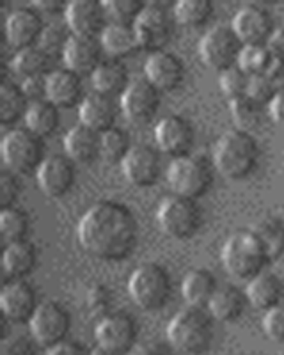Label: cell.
<instances>
[{"label": "cell", "mask_w": 284, "mask_h": 355, "mask_svg": "<svg viewBox=\"0 0 284 355\" xmlns=\"http://www.w3.org/2000/svg\"><path fill=\"white\" fill-rule=\"evenodd\" d=\"M82 249L102 261H123L134 254L139 222L128 206L100 201L82 215L77 227Z\"/></svg>", "instance_id": "1"}, {"label": "cell", "mask_w": 284, "mask_h": 355, "mask_svg": "<svg viewBox=\"0 0 284 355\" xmlns=\"http://www.w3.org/2000/svg\"><path fill=\"white\" fill-rule=\"evenodd\" d=\"M261 148L254 133L233 128L217 141L213 166L227 180L242 182L254 174L260 166Z\"/></svg>", "instance_id": "2"}, {"label": "cell", "mask_w": 284, "mask_h": 355, "mask_svg": "<svg viewBox=\"0 0 284 355\" xmlns=\"http://www.w3.org/2000/svg\"><path fill=\"white\" fill-rule=\"evenodd\" d=\"M215 338V320L204 307L187 306L167 325V341L185 355H204Z\"/></svg>", "instance_id": "3"}, {"label": "cell", "mask_w": 284, "mask_h": 355, "mask_svg": "<svg viewBox=\"0 0 284 355\" xmlns=\"http://www.w3.org/2000/svg\"><path fill=\"white\" fill-rule=\"evenodd\" d=\"M220 258L224 270L235 281L245 284L267 270L268 263H272L267 247L252 227L233 233L224 243Z\"/></svg>", "instance_id": "4"}, {"label": "cell", "mask_w": 284, "mask_h": 355, "mask_svg": "<svg viewBox=\"0 0 284 355\" xmlns=\"http://www.w3.org/2000/svg\"><path fill=\"white\" fill-rule=\"evenodd\" d=\"M175 283L172 275L160 263L148 261L139 265L128 281L130 299L142 311H162L172 299Z\"/></svg>", "instance_id": "5"}, {"label": "cell", "mask_w": 284, "mask_h": 355, "mask_svg": "<svg viewBox=\"0 0 284 355\" xmlns=\"http://www.w3.org/2000/svg\"><path fill=\"white\" fill-rule=\"evenodd\" d=\"M215 171L213 160L210 162L203 155H188L170 160L166 178L172 194L199 201L213 187Z\"/></svg>", "instance_id": "6"}, {"label": "cell", "mask_w": 284, "mask_h": 355, "mask_svg": "<svg viewBox=\"0 0 284 355\" xmlns=\"http://www.w3.org/2000/svg\"><path fill=\"white\" fill-rule=\"evenodd\" d=\"M0 155L4 167L18 176L36 174L46 160L45 139L37 137L27 128H12L2 139Z\"/></svg>", "instance_id": "7"}, {"label": "cell", "mask_w": 284, "mask_h": 355, "mask_svg": "<svg viewBox=\"0 0 284 355\" xmlns=\"http://www.w3.org/2000/svg\"><path fill=\"white\" fill-rule=\"evenodd\" d=\"M157 222L169 239L190 240L203 227L204 214L195 199L170 194L159 205Z\"/></svg>", "instance_id": "8"}, {"label": "cell", "mask_w": 284, "mask_h": 355, "mask_svg": "<svg viewBox=\"0 0 284 355\" xmlns=\"http://www.w3.org/2000/svg\"><path fill=\"white\" fill-rule=\"evenodd\" d=\"M245 44L236 36L231 25H215L208 28L199 43V55L213 71L224 73L238 66L240 53Z\"/></svg>", "instance_id": "9"}, {"label": "cell", "mask_w": 284, "mask_h": 355, "mask_svg": "<svg viewBox=\"0 0 284 355\" xmlns=\"http://www.w3.org/2000/svg\"><path fill=\"white\" fill-rule=\"evenodd\" d=\"M71 325H73V318L69 315V311L61 302L46 300V302H41L39 309L28 323V329H30L34 343L48 350L68 341Z\"/></svg>", "instance_id": "10"}, {"label": "cell", "mask_w": 284, "mask_h": 355, "mask_svg": "<svg viewBox=\"0 0 284 355\" xmlns=\"http://www.w3.org/2000/svg\"><path fill=\"white\" fill-rule=\"evenodd\" d=\"M176 20L172 12L160 4H148L135 24L141 50L151 53L162 52L172 41L176 31Z\"/></svg>", "instance_id": "11"}, {"label": "cell", "mask_w": 284, "mask_h": 355, "mask_svg": "<svg viewBox=\"0 0 284 355\" xmlns=\"http://www.w3.org/2000/svg\"><path fill=\"white\" fill-rule=\"evenodd\" d=\"M94 339L98 347L109 348L121 355H130L139 345V323L128 313L112 311L100 318L94 329Z\"/></svg>", "instance_id": "12"}, {"label": "cell", "mask_w": 284, "mask_h": 355, "mask_svg": "<svg viewBox=\"0 0 284 355\" xmlns=\"http://www.w3.org/2000/svg\"><path fill=\"white\" fill-rule=\"evenodd\" d=\"M162 91L146 78L132 80L123 96L119 98L121 114L134 125H148L159 116L162 109Z\"/></svg>", "instance_id": "13"}, {"label": "cell", "mask_w": 284, "mask_h": 355, "mask_svg": "<svg viewBox=\"0 0 284 355\" xmlns=\"http://www.w3.org/2000/svg\"><path fill=\"white\" fill-rule=\"evenodd\" d=\"M154 142L160 153L170 157V160L188 157L195 144V128L187 117L170 114L154 126Z\"/></svg>", "instance_id": "14"}, {"label": "cell", "mask_w": 284, "mask_h": 355, "mask_svg": "<svg viewBox=\"0 0 284 355\" xmlns=\"http://www.w3.org/2000/svg\"><path fill=\"white\" fill-rule=\"evenodd\" d=\"M36 182L46 198H66L77 185V164L64 153L48 155L37 169Z\"/></svg>", "instance_id": "15"}, {"label": "cell", "mask_w": 284, "mask_h": 355, "mask_svg": "<svg viewBox=\"0 0 284 355\" xmlns=\"http://www.w3.org/2000/svg\"><path fill=\"white\" fill-rule=\"evenodd\" d=\"M121 171L130 185L137 189H151L159 183L163 173L162 153L159 148H153V146H134L128 157L123 160Z\"/></svg>", "instance_id": "16"}, {"label": "cell", "mask_w": 284, "mask_h": 355, "mask_svg": "<svg viewBox=\"0 0 284 355\" xmlns=\"http://www.w3.org/2000/svg\"><path fill=\"white\" fill-rule=\"evenodd\" d=\"M45 27V17L33 4L20 6L6 18V40L17 52L37 46Z\"/></svg>", "instance_id": "17"}, {"label": "cell", "mask_w": 284, "mask_h": 355, "mask_svg": "<svg viewBox=\"0 0 284 355\" xmlns=\"http://www.w3.org/2000/svg\"><path fill=\"white\" fill-rule=\"evenodd\" d=\"M39 306L36 288L27 281H8L0 291V309L12 325L30 323Z\"/></svg>", "instance_id": "18"}, {"label": "cell", "mask_w": 284, "mask_h": 355, "mask_svg": "<svg viewBox=\"0 0 284 355\" xmlns=\"http://www.w3.org/2000/svg\"><path fill=\"white\" fill-rule=\"evenodd\" d=\"M64 24L68 25L69 33L73 36L96 37L100 40L107 27H109V17H107L105 4L98 0H73L68 2L64 11Z\"/></svg>", "instance_id": "19"}, {"label": "cell", "mask_w": 284, "mask_h": 355, "mask_svg": "<svg viewBox=\"0 0 284 355\" xmlns=\"http://www.w3.org/2000/svg\"><path fill=\"white\" fill-rule=\"evenodd\" d=\"M231 27L244 44H268L277 28L272 12L260 4L242 6L233 18Z\"/></svg>", "instance_id": "20"}, {"label": "cell", "mask_w": 284, "mask_h": 355, "mask_svg": "<svg viewBox=\"0 0 284 355\" xmlns=\"http://www.w3.org/2000/svg\"><path fill=\"white\" fill-rule=\"evenodd\" d=\"M187 77V68L181 57L175 52L162 50V52L151 53L144 64V78L150 80L162 93H172L181 87Z\"/></svg>", "instance_id": "21"}, {"label": "cell", "mask_w": 284, "mask_h": 355, "mask_svg": "<svg viewBox=\"0 0 284 355\" xmlns=\"http://www.w3.org/2000/svg\"><path fill=\"white\" fill-rule=\"evenodd\" d=\"M119 114H121L119 101H116V98L96 93V91L85 94L84 101L78 107V119L82 125L98 133L116 128Z\"/></svg>", "instance_id": "22"}, {"label": "cell", "mask_w": 284, "mask_h": 355, "mask_svg": "<svg viewBox=\"0 0 284 355\" xmlns=\"http://www.w3.org/2000/svg\"><path fill=\"white\" fill-rule=\"evenodd\" d=\"M64 66L78 75H93L96 68L105 61V52L96 37L71 36L62 53Z\"/></svg>", "instance_id": "23"}, {"label": "cell", "mask_w": 284, "mask_h": 355, "mask_svg": "<svg viewBox=\"0 0 284 355\" xmlns=\"http://www.w3.org/2000/svg\"><path fill=\"white\" fill-rule=\"evenodd\" d=\"M64 155L77 166H89L102 158V133L87 128L82 123L69 128L64 135Z\"/></svg>", "instance_id": "24"}, {"label": "cell", "mask_w": 284, "mask_h": 355, "mask_svg": "<svg viewBox=\"0 0 284 355\" xmlns=\"http://www.w3.org/2000/svg\"><path fill=\"white\" fill-rule=\"evenodd\" d=\"M84 84L82 75L71 71L66 66L53 69L48 75V100L59 109L80 107L84 101Z\"/></svg>", "instance_id": "25"}, {"label": "cell", "mask_w": 284, "mask_h": 355, "mask_svg": "<svg viewBox=\"0 0 284 355\" xmlns=\"http://www.w3.org/2000/svg\"><path fill=\"white\" fill-rule=\"evenodd\" d=\"M245 293L252 307L267 313L283 304L284 283L277 274L265 270L245 284Z\"/></svg>", "instance_id": "26"}, {"label": "cell", "mask_w": 284, "mask_h": 355, "mask_svg": "<svg viewBox=\"0 0 284 355\" xmlns=\"http://www.w3.org/2000/svg\"><path fill=\"white\" fill-rule=\"evenodd\" d=\"M39 263L37 247L30 240L6 245L2 254V265L9 281H27Z\"/></svg>", "instance_id": "27"}, {"label": "cell", "mask_w": 284, "mask_h": 355, "mask_svg": "<svg viewBox=\"0 0 284 355\" xmlns=\"http://www.w3.org/2000/svg\"><path fill=\"white\" fill-rule=\"evenodd\" d=\"M251 306L245 290L238 286H220L219 291L213 295L211 302L208 304L206 309L213 316L215 322L220 323H235L245 315L247 307Z\"/></svg>", "instance_id": "28"}, {"label": "cell", "mask_w": 284, "mask_h": 355, "mask_svg": "<svg viewBox=\"0 0 284 355\" xmlns=\"http://www.w3.org/2000/svg\"><path fill=\"white\" fill-rule=\"evenodd\" d=\"M220 284L217 275L208 268H194L181 281V295L192 307H204L211 302Z\"/></svg>", "instance_id": "29"}, {"label": "cell", "mask_w": 284, "mask_h": 355, "mask_svg": "<svg viewBox=\"0 0 284 355\" xmlns=\"http://www.w3.org/2000/svg\"><path fill=\"white\" fill-rule=\"evenodd\" d=\"M91 82L96 93L110 98H121L132 84L130 73L118 59H105L91 75Z\"/></svg>", "instance_id": "30"}, {"label": "cell", "mask_w": 284, "mask_h": 355, "mask_svg": "<svg viewBox=\"0 0 284 355\" xmlns=\"http://www.w3.org/2000/svg\"><path fill=\"white\" fill-rule=\"evenodd\" d=\"M100 43H102L105 55L110 59H118V61L141 50L135 25L109 24V27L103 31L102 37H100Z\"/></svg>", "instance_id": "31"}, {"label": "cell", "mask_w": 284, "mask_h": 355, "mask_svg": "<svg viewBox=\"0 0 284 355\" xmlns=\"http://www.w3.org/2000/svg\"><path fill=\"white\" fill-rule=\"evenodd\" d=\"M30 101L25 96L24 89L11 78H4L0 84V125L9 128L25 119Z\"/></svg>", "instance_id": "32"}, {"label": "cell", "mask_w": 284, "mask_h": 355, "mask_svg": "<svg viewBox=\"0 0 284 355\" xmlns=\"http://www.w3.org/2000/svg\"><path fill=\"white\" fill-rule=\"evenodd\" d=\"M25 128L41 139L52 137L61 128V109L50 100L30 103L25 114Z\"/></svg>", "instance_id": "33"}, {"label": "cell", "mask_w": 284, "mask_h": 355, "mask_svg": "<svg viewBox=\"0 0 284 355\" xmlns=\"http://www.w3.org/2000/svg\"><path fill=\"white\" fill-rule=\"evenodd\" d=\"M11 69L21 80L46 77V75H50L53 71L52 57L45 50H41L39 46L18 50V52H15V55L11 59Z\"/></svg>", "instance_id": "34"}, {"label": "cell", "mask_w": 284, "mask_h": 355, "mask_svg": "<svg viewBox=\"0 0 284 355\" xmlns=\"http://www.w3.org/2000/svg\"><path fill=\"white\" fill-rule=\"evenodd\" d=\"M176 24L185 28H203L215 15V6L210 0H179L172 8Z\"/></svg>", "instance_id": "35"}, {"label": "cell", "mask_w": 284, "mask_h": 355, "mask_svg": "<svg viewBox=\"0 0 284 355\" xmlns=\"http://www.w3.org/2000/svg\"><path fill=\"white\" fill-rule=\"evenodd\" d=\"M30 230H33V220L24 208L12 206V208L0 210V233L6 245L28 240Z\"/></svg>", "instance_id": "36"}, {"label": "cell", "mask_w": 284, "mask_h": 355, "mask_svg": "<svg viewBox=\"0 0 284 355\" xmlns=\"http://www.w3.org/2000/svg\"><path fill=\"white\" fill-rule=\"evenodd\" d=\"M267 107L260 105L252 98L244 96L238 100L229 101V110H231L233 123L238 130L252 133L263 121V112Z\"/></svg>", "instance_id": "37"}, {"label": "cell", "mask_w": 284, "mask_h": 355, "mask_svg": "<svg viewBox=\"0 0 284 355\" xmlns=\"http://www.w3.org/2000/svg\"><path fill=\"white\" fill-rule=\"evenodd\" d=\"M274 61L276 55L268 44H245L240 53L238 66L251 77H256V75H267Z\"/></svg>", "instance_id": "38"}, {"label": "cell", "mask_w": 284, "mask_h": 355, "mask_svg": "<svg viewBox=\"0 0 284 355\" xmlns=\"http://www.w3.org/2000/svg\"><path fill=\"white\" fill-rule=\"evenodd\" d=\"M134 144H132L130 133L116 126L102 133V158L109 164H119L128 157Z\"/></svg>", "instance_id": "39"}, {"label": "cell", "mask_w": 284, "mask_h": 355, "mask_svg": "<svg viewBox=\"0 0 284 355\" xmlns=\"http://www.w3.org/2000/svg\"><path fill=\"white\" fill-rule=\"evenodd\" d=\"M252 230L265 243L272 263H276V259L284 250V222L276 217H267L261 218L256 226H252Z\"/></svg>", "instance_id": "40"}, {"label": "cell", "mask_w": 284, "mask_h": 355, "mask_svg": "<svg viewBox=\"0 0 284 355\" xmlns=\"http://www.w3.org/2000/svg\"><path fill=\"white\" fill-rule=\"evenodd\" d=\"M105 4L107 17L110 24H123V25H135L142 11L146 9V2L141 0H109Z\"/></svg>", "instance_id": "41"}, {"label": "cell", "mask_w": 284, "mask_h": 355, "mask_svg": "<svg viewBox=\"0 0 284 355\" xmlns=\"http://www.w3.org/2000/svg\"><path fill=\"white\" fill-rule=\"evenodd\" d=\"M251 80L252 77L249 73H245L240 66H235V68H229L227 71L220 73L219 85L224 96L229 101H233L247 96Z\"/></svg>", "instance_id": "42"}, {"label": "cell", "mask_w": 284, "mask_h": 355, "mask_svg": "<svg viewBox=\"0 0 284 355\" xmlns=\"http://www.w3.org/2000/svg\"><path fill=\"white\" fill-rule=\"evenodd\" d=\"M71 36H73V34L69 33L68 25H66L64 21H62V24H46L37 46H39L41 50H45L50 57H62L66 44H68Z\"/></svg>", "instance_id": "43"}, {"label": "cell", "mask_w": 284, "mask_h": 355, "mask_svg": "<svg viewBox=\"0 0 284 355\" xmlns=\"http://www.w3.org/2000/svg\"><path fill=\"white\" fill-rule=\"evenodd\" d=\"M21 196V182L20 176L11 171L4 169L0 174V206L4 208H12L17 206L18 199Z\"/></svg>", "instance_id": "44"}, {"label": "cell", "mask_w": 284, "mask_h": 355, "mask_svg": "<svg viewBox=\"0 0 284 355\" xmlns=\"http://www.w3.org/2000/svg\"><path fill=\"white\" fill-rule=\"evenodd\" d=\"M279 89L276 87V84L272 82V78L268 75H256L251 80V87H249V98H252L254 101H258L260 105L267 107L272 103L274 98L277 96Z\"/></svg>", "instance_id": "45"}, {"label": "cell", "mask_w": 284, "mask_h": 355, "mask_svg": "<svg viewBox=\"0 0 284 355\" xmlns=\"http://www.w3.org/2000/svg\"><path fill=\"white\" fill-rule=\"evenodd\" d=\"M261 325L268 339H272L274 343L284 345V304L263 313Z\"/></svg>", "instance_id": "46"}, {"label": "cell", "mask_w": 284, "mask_h": 355, "mask_svg": "<svg viewBox=\"0 0 284 355\" xmlns=\"http://www.w3.org/2000/svg\"><path fill=\"white\" fill-rule=\"evenodd\" d=\"M85 302H87V307L93 311L94 315H100V318H103L105 315L112 313L110 311V304H112V295H110V290L103 284H93V286L87 290V295H85Z\"/></svg>", "instance_id": "47"}, {"label": "cell", "mask_w": 284, "mask_h": 355, "mask_svg": "<svg viewBox=\"0 0 284 355\" xmlns=\"http://www.w3.org/2000/svg\"><path fill=\"white\" fill-rule=\"evenodd\" d=\"M20 85L30 103L48 100V75L46 77L27 78V80H21Z\"/></svg>", "instance_id": "48"}, {"label": "cell", "mask_w": 284, "mask_h": 355, "mask_svg": "<svg viewBox=\"0 0 284 355\" xmlns=\"http://www.w3.org/2000/svg\"><path fill=\"white\" fill-rule=\"evenodd\" d=\"M33 341L34 339H27L24 336L6 339L2 345V355H37Z\"/></svg>", "instance_id": "49"}, {"label": "cell", "mask_w": 284, "mask_h": 355, "mask_svg": "<svg viewBox=\"0 0 284 355\" xmlns=\"http://www.w3.org/2000/svg\"><path fill=\"white\" fill-rule=\"evenodd\" d=\"M45 355H91V352L85 350L77 341H64V343L57 345V347L48 348Z\"/></svg>", "instance_id": "50"}, {"label": "cell", "mask_w": 284, "mask_h": 355, "mask_svg": "<svg viewBox=\"0 0 284 355\" xmlns=\"http://www.w3.org/2000/svg\"><path fill=\"white\" fill-rule=\"evenodd\" d=\"M33 6L43 17H57V15L64 17V11L68 8V4H62V2H57V0H43V2H36Z\"/></svg>", "instance_id": "51"}, {"label": "cell", "mask_w": 284, "mask_h": 355, "mask_svg": "<svg viewBox=\"0 0 284 355\" xmlns=\"http://www.w3.org/2000/svg\"><path fill=\"white\" fill-rule=\"evenodd\" d=\"M268 114L277 126L284 128V91H279L272 103L268 105Z\"/></svg>", "instance_id": "52"}, {"label": "cell", "mask_w": 284, "mask_h": 355, "mask_svg": "<svg viewBox=\"0 0 284 355\" xmlns=\"http://www.w3.org/2000/svg\"><path fill=\"white\" fill-rule=\"evenodd\" d=\"M130 355H170V350L166 345L144 343L137 345V347L130 352Z\"/></svg>", "instance_id": "53"}, {"label": "cell", "mask_w": 284, "mask_h": 355, "mask_svg": "<svg viewBox=\"0 0 284 355\" xmlns=\"http://www.w3.org/2000/svg\"><path fill=\"white\" fill-rule=\"evenodd\" d=\"M267 75L272 78V82L279 91H284V59H277L276 57V61H274L272 68H270Z\"/></svg>", "instance_id": "54"}, {"label": "cell", "mask_w": 284, "mask_h": 355, "mask_svg": "<svg viewBox=\"0 0 284 355\" xmlns=\"http://www.w3.org/2000/svg\"><path fill=\"white\" fill-rule=\"evenodd\" d=\"M268 46H270V50H272L277 59H284V25L276 28L272 40L268 41Z\"/></svg>", "instance_id": "55"}, {"label": "cell", "mask_w": 284, "mask_h": 355, "mask_svg": "<svg viewBox=\"0 0 284 355\" xmlns=\"http://www.w3.org/2000/svg\"><path fill=\"white\" fill-rule=\"evenodd\" d=\"M91 355H121V354H116V352L109 350V348H103V347H98L94 350H91Z\"/></svg>", "instance_id": "56"}, {"label": "cell", "mask_w": 284, "mask_h": 355, "mask_svg": "<svg viewBox=\"0 0 284 355\" xmlns=\"http://www.w3.org/2000/svg\"><path fill=\"white\" fill-rule=\"evenodd\" d=\"M276 265L279 266V270H283V272H284V250H283V252H281L279 258L276 259Z\"/></svg>", "instance_id": "57"}, {"label": "cell", "mask_w": 284, "mask_h": 355, "mask_svg": "<svg viewBox=\"0 0 284 355\" xmlns=\"http://www.w3.org/2000/svg\"><path fill=\"white\" fill-rule=\"evenodd\" d=\"M260 355H265V354H260Z\"/></svg>", "instance_id": "58"}]
</instances>
